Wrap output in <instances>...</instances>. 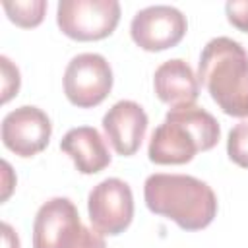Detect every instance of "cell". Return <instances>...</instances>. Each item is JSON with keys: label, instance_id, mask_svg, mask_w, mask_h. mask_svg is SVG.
<instances>
[{"label": "cell", "instance_id": "obj_1", "mask_svg": "<svg viewBox=\"0 0 248 248\" xmlns=\"http://www.w3.org/2000/svg\"><path fill=\"white\" fill-rule=\"evenodd\" d=\"M143 200L151 213L170 219L184 231H202L217 215L213 188L190 174H149L143 182Z\"/></svg>", "mask_w": 248, "mask_h": 248}, {"label": "cell", "instance_id": "obj_2", "mask_svg": "<svg viewBox=\"0 0 248 248\" xmlns=\"http://www.w3.org/2000/svg\"><path fill=\"white\" fill-rule=\"evenodd\" d=\"M198 79L225 114L248 118V52L238 41L211 39L200 54Z\"/></svg>", "mask_w": 248, "mask_h": 248}, {"label": "cell", "instance_id": "obj_3", "mask_svg": "<svg viewBox=\"0 0 248 248\" xmlns=\"http://www.w3.org/2000/svg\"><path fill=\"white\" fill-rule=\"evenodd\" d=\"M219 138L221 128L211 112L196 105L178 107L170 108L153 130L147 155L155 165H184L196 153L213 149Z\"/></svg>", "mask_w": 248, "mask_h": 248}, {"label": "cell", "instance_id": "obj_4", "mask_svg": "<svg viewBox=\"0 0 248 248\" xmlns=\"http://www.w3.org/2000/svg\"><path fill=\"white\" fill-rule=\"evenodd\" d=\"M120 21L116 0H60L56 23L74 41H101L108 37Z\"/></svg>", "mask_w": 248, "mask_h": 248}, {"label": "cell", "instance_id": "obj_5", "mask_svg": "<svg viewBox=\"0 0 248 248\" xmlns=\"http://www.w3.org/2000/svg\"><path fill=\"white\" fill-rule=\"evenodd\" d=\"M64 95L78 108L101 105L112 89V68L103 54L81 52L64 70Z\"/></svg>", "mask_w": 248, "mask_h": 248}, {"label": "cell", "instance_id": "obj_6", "mask_svg": "<svg viewBox=\"0 0 248 248\" xmlns=\"http://www.w3.org/2000/svg\"><path fill=\"white\" fill-rule=\"evenodd\" d=\"M87 213L95 231L103 236L124 232L134 219V196L122 178H105L87 196Z\"/></svg>", "mask_w": 248, "mask_h": 248}, {"label": "cell", "instance_id": "obj_7", "mask_svg": "<svg viewBox=\"0 0 248 248\" xmlns=\"http://www.w3.org/2000/svg\"><path fill=\"white\" fill-rule=\"evenodd\" d=\"M186 31V16L178 8L167 4H155L136 12L130 23L132 41L147 52H159L176 46L184 39Z\"/></svg>", "mask_w": 248, "mask_h": 248}, {"label": "cell", "instance_id": "obj_8", "mask_svg": "<svg viewBox=\"0 0 248 248\" xmlns=\"http://www.w3.org/2000/svg\"><path fill=\"white\" fill-rule=\"evenodd\" d=\"M83 227L70 198H50L33 219V248H72Z\"/></svg>", "mask_w": 248, "mask_h": 248}, {"label": "cell", "instance_id": "obj_9", "mask_svg": "<svg viewBox=\"0 0 248 248\" xmlns=\"http://www.w3.org/2000/svg\"><path fill=\"white\" fill-rule=\"evenodd\" d=\"M0 134L6 149L17 157H33L48 145L52 124L45 110L33 105H23L2 118Z\"/></svg>", "mask_w": 248, "mask_h": 248}, {"label": "cell", "instance_id": "obj_10", "mask_svg": "<svg viewBox=\"0 0 248 248\" xmlns=\"http://www.w3.org/2000/svg\"><path fill=\"white\" fill-rule=\"evenodd\" d=\"M147 124L149 120L143 107L130 99L114 103L103 116V130L107 140L122 157H130L140 149L147 132Z\"/></svg>", "mask_w": 248, "mask_h": 248}, {"label": "cell", "instance_id": "obj_11", "mask_svg": "<svg viewBox=\"0 0 248 248\" xmlns=\"http://www.w3.org/2000/svg\"><path fill=\"white\" fill-rule=\"evenodd\" d=\"M153 89L159 101L170 108L190 107L200 97V79L186 60L170 58L155 70Z\"/></svg>", "mask_w": 248, "mask_h": 248}, {"label": "cell", "instance_id": "obj_12", "mask_svg": "<svg viewBox=\"0 0 248 248\" xmlns=\"http://www.w3.org/2000/svg\"><path fill=\"white\" fill-rule=\"evenodd\" d=\"M60 149L74 161L81 174L101 172L110 165V151L99 130L93 126H78L64 134L60 140Z\"/></svg>", "mask_w": 248, "mask_h": 248}, {"label": "cell", "instance_id": "obj_13", "mask_svg": "<svg viewBox=\"0 0 248 248\" xmlns=\"http://www.w3.org/2000/svg\"><path fill=\"white\" fill-rule=\"evenodd\" d=\"M2 8L12 23H16L17 27H23V29H31L43 21L45 12H46V2L45 0H23V2L6 0V2H2Z\"/></svg>", "mask_w": 248, "mask_h": 248}, {"label": "cell", "instance_id": "obj_14", "mask_svg": "<svg viewBox=\"0 0 248 248\" xmlns=\"http://www.w3.org/2000/svg\"><path fill=\"white\" fill-rule=\"evenodd\" d=\"M227 153L234 165L248 169V120H242L231 128L227 138Z\"/></svg>", "mask_w": 248, "mask_h": 248}, {"label": "cell", "instance_id": "obj_15", "mask_svg": "<svg viewBox=\"0 0 248 248\" xmlns=\"http://www.w3.org/2000/svg\"><path fill=\"white\" fill-rule=\"evenodd\" d=\"M0 68H2V103H8L14 95L19 91V70L8 56H0Z\"/></svg>", "mask_w": 248, "mask_h": 248}, {"label": "cell", "instance_id": "obj_16", "mask_svg": "<svg viewBox=\"0 0 248 248\" xmlns=\"http://www.w3.org/2000/svg\"><path fill=\"white\" fill-rule=\"evenodd\" d=\"M225 14L232 27L248 33V0H229L225 4Z\"/></svg>", "mask_w": 248, "mask_h": 248}, {"label": "cell", "instance_id": "obj_17", "mask_svg": "<svg viewBox=\"0 0 248 248\" xmlns=\"http://www.w3.org/2000/svg\"><path fill=\"white\" fill-rule=\"evenodd\" d=\"M72 248H107V244H105V238H103V234L99 231L83 227L78 242Z\"/></svg>", "mask_w": 248, "mask_h": 248}, {"label": "cell", "instance_id": "obj_18", "mask_svg": "<svg viewBox=\"0 0 248 248\" xmlns=\"http://www.w3.org/2000/svg\"><path fill=\"white\" fill-rule=\"evenodd\" d=\"M2 242L4 248H19V238L8 223H2Z\"/></svg>", "mask_w": 248, "mask_h": 248}, {"label": "cell", "instance_id": "obj_19", "mask_svg": "<svg viewBox=\"0 0 248 248\" xmlns=\"http://www.w3.org/2000/svg\"><path fill=\"white\" fill-rule=\"evenodd\" d=\"M2 167H4V192H2V202H4V200H8V196H10V192H12V188H14L16 184H12V182L8 180V176L12 174V169H10L8 161H2Z\"/></svg>", "mask_w": 248, "mask_h": 248}]
</instances>
